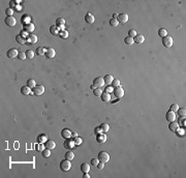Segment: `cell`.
<instances>
[{
  "label": "cell",
  "mask_w": 186,
  "mask_h": 178,
  "mask_svg": "<svg viewBox=\"0 0 186 178\" xmlns=\"http://www.w3.org/2000/svg\"><path fill=\"white\" fill-rule=\"evenodd\" d=\"M71 168V164H70V160L69 159H63L60 162V169L61 171H63V172H67V171H69Z\"/></svg>",
  "instance_id": "obj_1"
},
{
  "label": "cell",
  "mask_w": 186,
  "mask_h": 178,
  "mask_svg": "<svg viewBox=\"0 0 186 178\" xmlns=\"http://www.w3.org/2000/svg\"><path fill=\"white\" fill-rule=\"evenodd\" d=\"M98 159L99 162H102V163H108L110 162V155L109 153H106L105 151H101L98 153Z\"/></svg>",
  "instance_id": "obj_2"
},
{
  "label": "cell",
  "mask_w": 186,
  "mask_h": 178,
  "mask_svg": "<svg viewBox=\"0 0 186 178\" xmlns=\"http://www.w3.org/2000/svg\"><path fill=\"white\" fill-rule=\"evenodd\" d=\"M162 45L165 48H171L173 46V37L170 35H167L162 38Z\"/></svg>",
  "instance_id": "obj_3"
},
{
  "label": "cell",
  "mask_w": 186,
  "mask_h": 178,
  "mask_svg": "<svg viewBox=\"0 0 186 178\" xmlns=\"http://www.w3.org/2000/svg\"><path fill=\"white\" fill-rule=\"evenodd\" d=\"M113 92H114V94H115V96L117 97V99H121V97H123V95H124V89L121 86H118V87H116V88H114Z\"/></svg>",
  "instance_id": "obj_4"
},
{
  "label": "cell",
  "mask_w": 186,
  "mask_h": 178,
  "mask_svg": "<svg viewBox=\"0 0 186 178\" xmlns=\"http://www.w3.org/2000/svg\"><path fill=\"white\" fill-rule=\"evenodd\" d=\"M44 92V87L43 85H36L35 87L33 88V94L34 95H37V96H39L41 95Z\"/></svg>",
  "instance_id": "obj_5"
},
{
  "label": "cell",
  "mask_w": 186,
  "mask_h": 178,
  "mask_svg": "<svg viewBox=\"0 0 186 178\" xmlns=\"http://www.w3.org/2000/svg\"><path fill=\"white\" fill-rule=\"evenodd\" d=\"M105 84V80H103V78H101V77H97V78H95L94 81H93V85H94L95 87H99V88L103 87Z\"/></svg>",
  "instance_id": "obj_6"
},
{
  "label": "cell",
  "mask_w": 186,
  "mask_h": 178,
  "mask_svg": "<svg viewBox=\"0 0 186 178\" xmlns=\"http://www.w3.org/2000/svg\"><path fill=\"white\" fill-rule=\"evenodd\" d=\"M74 146H75L74 141L72 140L71 138L66 139V140H65V142H64V148H66V149H72V148H74Z\"/></svg>",
  "instance_id": "obj_7"
},
{
  "label": "cell",
  "mask_w": 186,
  "mask_h": 178,
  "mask_svg": "<svg viewBox=\"0 0 186 178\" xmlns=\"http://www.w3.org/2000/svg\"><path fill=\"white\" fill-rule=\"evenodd\" d=\"M4 22H5V24L7 26H9V27H13L17 24V20L13 18V17H6L5 18V20H4Z\"/></svg>",
  "instance_id": "obj_8"
},
{
  "label": "cell",
  "mask_w": 186,
  "mask_h": 178,
  "mask_svg": "<svg viewBox=\"0 0 186 178\" xmlns=\"http://www.w3.org/2000/svg\"><path fill=\"white\" fill-rule=\"evenodd\" d=\"M117 20H118L119 23L125 24V23H127V21H128V15H127V13H120Z\"/></svg>",
  "instance_id": "obj_9"
},
{
  "label": "cell",
  "mask_w": 186,
  "mask_h": 178,
  "mask_svg": "<svg viewBox=\"0 0 186 178\" xmlns=\"http://www.w3.org/2000/svg\"><path fill=\"white\" fill-rule=\"evenodd\" d=\"M165 118L168 122H173V121H176V113L173 112V111H168L165 115Z\"/></svg>",
  "instance_id": "obj_10"
},
{
  "label": "cell",
  "mask_w": 186,
  "mask_h": 178,
  "mask_svg": "<svg viewBox=\"0 0 186 178\" xmlns=\"http://www.w3.org/2000/svg\"><path fill=\"white\" fill-rule=\"evenodd\" d=\"M6 55H7L8 58H16L19 56V52L17 49H10V50L7 51V54Z\"/></svg>",
  "instance_id": "obj_11"
},
{
  "label": "cell",
  "mask_w": 186,
  "mask_h": 178,
  "mask_svg": "<svg viewBox=\"0 0 186 178\" xmlns=\"http://www.w3.org/2000/svg\"><path fill=\"white\" fill-rule=\"evenodd\" d=\"M61 137L64 138L65 140H66V139L71 138V131L68 130V128H64V130H62L61 131Z\"/></svg>",
  "instance_id": "obj_12"
},
{
  "label": "cell",
  "mask_w": 186,
  "mask_h": 178,
  "mask_svg": "<svg viewBox=\"0 0 186 178\" xmlns=\"http://www.w3.org/2000/svg\"><path fill=\"white\" fill-rule=\"evenodd\" d=\"M55 55H56V52H55V50L53 48H49V49H47V51H46V55L44 56L48 57V58H54L55 57Z\"/></svg>",
  "instance_id": "obj_13"
},
{
  "label": "cell",
  "mask_w": 186,
  "mask_h": 178,
  "mask_svg": "<svg viewBox=\"0 0 186 178\" xmlns=\"http://www.w3.org/2000/svg\"><path fill=\"white\" fill-rule=\"evenodd\" d=\"M168 128H170V131L171 132H177L179 131V124L177 123V122H171L170 124H168Z\"/></svg>",
  "instance_id": "obj_14"
},
{
  "label": "cell",
  "mask_w": 186,
  "mask_h": 178,
  "mask_svg": "<svg viewBox=\"0 0 186 178\" xmlns=\"http://www.w3.org/2000/svg\"><path fill=\"white\" fill-rule=\"evenodd\" d=\"M34 29H35V26H34L33 23H30V24H26V25H24V30L27 31L28 33H32Z\"/></svg>",
  "instance_id": "obj_15"
},
{
  "label": "cell",
  "mask_w": 186,
  "mask_h": 178,
  "mask_svg": "<svg viewBox=\"0 0 186 178\" xmlns=\"http://www.w3.org/2000/svg\"><path fill=\"white\" fill-rule=\"evenodd\" d=\"M44 147L48 148V149L53 150L55 147H56V143H55L53 140H48L46 143H44Z\"/></svg>",
  "instance_id": "obj_16"
},
{
  "label": "cell",
  "mask_w": 186,
  "mask_h": 178,
  "mask_svg": "<svg viewBox=\"0 0 186 178\" xmlns=\"http://www.w3.org/2000/svg\"><path fill=\"white\" fill-rule=\"evenodd\" d=\"M60 31H61L60 28H59V27H57L56 25H53V26L50 27V32L53 34V35H59Z\"/></svg>",
  "instance_id": "obj_17"
},
{
  "label": "cell",
  "mask_w": 186,
  "mask_h": 178,
  "mask_svg": "<svg viewBox=\"0 0 186 178\" xmlns=\"http://www.w3.org/2000/svg\"><path fill=\"white\" fill-rule=\"evenodd\" d=\"M85 21H86V22H87L88 24H93V23H94V21H95L94 16H93L92 13H88L87 15L85 16Z\"/></svg>",
  "instance_id": "obj_18"
},
{
  "label": "cell",
  "mask_w": 186,
  "mask_h": 178,
  "mask_svg": "<svg viewBox=\"0 0 186 178\" xmlns=\"http://www.w3.org/2000/svg\"><path fill=\"white\" fill-rule=\"evenodd\" d=\"M101 99H102V102H105V103H108L111 100V94H110L109 92H102L101 93Z\"/></svg>",
  "instance_id": "obj_19"
},
{
  "label": "cell",
  "mask_w": 186,
  "mask_h": 178,
  "mask_svg": "<svg viewBox=\"0 0 186 178\" xmlns=\"http://www.w3.org/2000/svg\"><path fill=\"white\" fill-rule=\"evenodd\" d=\"M96 141L98 143H100V144H103L105 141H106V136L105 134H99L96 136Z\"/></svg>",
  "instance_id": "obj_20"
},
{
  "label": "cell",
  "mask_w": 186,
  "mask_h": 178,
  "mask_svg": "<svg viewBox=\"0 0 186 178\" xmlns=\"http://www.w3.org/2000/svg\"><path fill=\"white\" fill-rule=\"evenodd\" d=\"M133 40H134V43H136V44H143L145 41V37L143 34H136V36Z\"/></svg>",
  "instance_id": "obj_21"
},
{
  "label": "cell",
  "mask_w": 186,
  "mask_h": 178,
  "mask_svg": "<svg viewBox=\"0 0 186 178\" xmlns=\"http://www.w3.org/2000/svg\"><path fill=\"white\" fill-rule=\"evenodd\" d=\"M36 41H37V36L33 33H31L28 36V38H27V43H29V44H35Z\"/></svg>",
  "instance_id": "obj_22"
},
{
  "label": "cell",
  "mask_w": 186,
  "mask_h": 178,
  "mask_svg": "<svg viewBox=\"0 0 186 178\" xmlns=\"http://www.w3.org/2000/svg\"><path fill=\"white\" fill-rule=\"evenodd\" d=\"M21 92H22V94H24V95H29V94L31 93V88L29 86H23L22 88H21Z\"/></svg>",
  "instance_id": "obj_23"
},
{
  "label": "cell",
  "mask_w": 186,
  "mask_h": 178,
  "mask_svg": "<svg viewBox=\"0 0 186 178\" xmlns=\"http://www.w3.org/2000/svg\"><path fill=\"white\" fill-rule=\"evenodd\" d=\"M81 171L83 173H88L90 171V165L87 163H84L81 165Z\"/></svg>",
  "instance_id": "obj_24"
},
{
  "label": "cell",
  "mask_w": 186,
  "mask_h": 178,
  "mask_svg": "<svg viewBox=\"0 0 186 178\" xmlns=\"http://www.w3.org/2000/svg\"><path fill=\"white\" fill-rule=\"evenodd\" d=\"M46 51H47V49H46V48H43V47H38V48L36 49L35 53L38 55V56H43V55H46Z\"/></svg>",
  "instance_id": "obj_25"
},
{
  "label": "cell",
  "mask_w": 186,
  "mask_h": 178,
  "mask_svg": "<svg viewBox=\"0 0 186 178\" xmlns=\"http://www.w3.org/2000/svg\"><path fill=\"white\" fill-rule=\"evenodd\" d=\"M103 80H105V84L110 85V84H112V82L114 81V78H113V76H112V75H106V76H105Z\"/></svg>",
  "instance_id": "obj_26"
},
{
  "label": "cell",
  "mask_w": 186,
  "mask_h": 178,
  "mask_svg": "<svg viewBox=\"0 0 186 178\" xmlns=\"http://www.w3.org/2000/svg\"><path fill=\"white\" fill-rule=\"evenodd\" d=\"M56 26L59 27V28H60V27L65 26V20L63 18H58L56 20Z\"/></svg>",
  "instance_id": "obj_27"
},
{
  "label": "cell",
  "mask_w": 186,
  "mask_h": 178,
  "mask_svg": "<svg viewBox=\"0 0 186 178\" xmlns=\"http://www.w3.org/2000/svg\"><path fill=\"white\" fill-rule=\"evenodd\" d=\"M27 38H25V37H23L22 35H21V34H18V35L16 36V40L18 41V43H20V44H25L26 43V40Z\"/></svg>",
  "instance_id": "obj_28"
},
{
  "label": "cell",
  "mask_w": 186,
  "mask_h": 178,
  "mask_svg": "<svg viewBox=\"0 0 186 178\" xmlns=\"http://www.w3.org/2000/svg\"><path fill=\"white\" fill-rule=\"evenodd\" d=\"M58 36H60V38H62V40H65V38L68 37V31H66L65 29L64 30H61Z\"/></svg>",
  "instance_id": "obj_29"
},
{
  "label": "cell",
  "mask_w": 186,
  "mask_h": 178,
  "mask_svg": "<svg viewBox=\"0 0 186 178\" xmlns=\"http://www.w3.org/2000/svg\"><path fill=\"white\" fill-rule=\"evenodd\" d=\"M99 127L101 128L103 132H109V131H110V125L106 123V122H105V123H101Z\"/></svg>",
  "instance_id": "obj_30"
},
{
  "label": "cell",
  "mask_w": 186,
  "mask_h": 178,
  "mask_svg": "<svg viewBox=\"0 0 186 178\" xmlns=\"http://www.w3.org/2000/svg\"><path fill=\"white\" fill-rule=\"evenodd\" d=\"M158 35L163 38V37H165V36L167 35V31L165 30L164 28H160L159 30H158Z\"/></svg>",
  "instance_id": "obj_31"
},
{
  "label": "cell",
  "mask_w": 186,
  "mask_h": 178,
  "mask_svg": "<svg viewBox=\"0 0 186 178\" xmlns=\"http://www.w3.org/2000/svg\"><path fill=\"white\" fill-rule=\"evenodd\" d=\"M65 158L66 159H69V160H71V159H74V152L72 151H67L66 153H65Z\"/></svg>",
  "instance_id": "obj_32"
},
{
  "label": "cell",
  "mask_w": 186,
  "mask_h": 178,
  "mask_svg": "<svg viewBox=\"0 0 186 178\" xmlns=\"http://www.w3.org/2000/svg\"><path fill=\"white\" fill-rule=\"evenodd\" d=\"M124 43H125L126 45H128V46H131V45L134 43V40L130 36H127V37H125V40H124Z\"/></svg>",
  "instance_id": "obj_33"
},
{
  "label": "cell",
  "mask_w": 186,
  "mask_h": 178,
  "mask_svg": "<svg viewBox=\"0 0 186 178\" xmlns=\"http://www.w3.org/2000/svg\"><path fill=\"white\" fill-rule=\"evenodd\" d=\"M177 112H178V114L180 115L181 117H185V115H186V109H185V107H183V108H179Z\"/></svg>",
  "instance_id": "obj_34"
},
{
  "label": "cell",
  "mask_w": 186,
  "mask_h": 178,
  "mask_svg": "<svg viewBox=\"0 0 186 178\" xmlns=\"http://www.w3.org/2000/svg\"><path fill=\"white\" fill-rule=\"evenodd\" d=\"M93 93H94L95 96H100L101 93H102V89L99 88V87H96V88L93 90Z\"/></svg>",
  "instance_id": "obj_35"
},
{
  "label": "cell",
  "mask_w": 186,
  "mask_h": 178,
  "mask_svg": "<svg viewBox=\"0 0 186 178\" xmlns=\"http://www.w3.org/2000/svg\"><path fill=\"white\" fill-rule=\"evenodd\" d=\"M41 153H43V158H49V156L51 155V149L46 148V149H43V151H41Z\"/></svg>",
  "instance_id": "obj_36"
},
{
  "label": "cell",
  "mask_w": 186,
  "mask_h": 178,
  "mask_svg": "<svg viewBox=\"0 0 186 178\" xmlns=\"http://www.w3.org/2000/svg\"><path fill=\"white\" fill-rule=\"evenodd\" d=\"M27 86H29V87H30V88H31V89H33V88H34V87H35V86H36V84H35V81H34V80H33V79H30V80H29V81H28V82H27Z\"/></svg>",
  "instance_id": "obj_37"
},
{
  "label": "cell",
  "mask_w": 186,
  "mask_h": 178,
  "mask_svg": "<svg viewBox=\"0 0 186 178\" xmlns=\"http://www.w3.org/2000/svg\"><path fill=\"white\" fill-rule=\"evenodd\" d=\"M38 141H39V143H46L48 141L47 135H40L38 137Z\"/></svg>",
  "instance_id": "obj_38"
},
{
  "label": "cell",
  "mask_w": 186,
  "mask_h": 178,
  "mask_svg": "<svg viewBox=\"0 0 186 178\" xmlns=\"http://www.w3.org/2000/svg\"><path fill=\"white\" fill-rule=\"evenodd\" d=\"M118 24H119V22H118V20L117 19H111L110 20V25H111L112 27H117L118 26Z\"/></svg>",
  "instance_id": "obj_39"
},
{
  "label": "cell",
  "mask_w": 186,
  "mask_h": 178,
  "mask_svg": "<svg viewBox=\"0 0 186 178\" xmlns=\"http://www.w3.org/2000/svg\"><path fill=\"white\" fill-rule=\"evenodd\" d=\"M74 144L77 145V146H79V145H81L82 143H83V139L80 138V137H75L74 139Z\"/></svg>",
  "instance_id": "obj_40"
},
{
  "label": "cell",
  "mask_w": 186,
  "mask_h": 178,
  "mask_svg": "<svg viewBox=\"0 0 186 178\" xmlns=\"http://www.w3.org/2000/svg\"><path fill=\"white\" fill-rule=\"evenodd\" d=\"M26 55H27V58H29V59H32L34 57V52L32 50H28L26 52Z\"/></svg>",
  "instance_id": "obj_41"
},
{
  "label": "cell",
  "mask_w": 186,
  "mask_h": 178,
  "mask_svg": "<svg viewBox=\"0 0 186 178\" xmlns=\"http://www.w3.org/2000/svg\"><path fill=\"white\" fill-rule=\"evenodd\" d=\"M5 15H7V17H12V15H13V10H12V8H10V7L6 8V9H5Z\"/></svg>",
  "instance_id": "obj_42"
},
{
  "label": "cell",
  "mask_w": 186,
  "mask_h": 178,
  "mask_svg": "<svg viewBox=\"0 0 186 178\" xmlns=\"http://www.w3.org/2000/svg\"><path fill=\"white\" fill-rule=\"evenodd\" d=\"M136 31L134 30V29H131V30H129L128 31V36H130V37H132V38H134L136 36Z\"/></svg>",
  "instance_id": "obj_43"
},
{
  "label": "cell",
  "mask_w": 186,
  "mask_h": 178,
  "mask_svg": "<svg viewBox=\"0 0 186 178\" xmlns=\"http://www.w3.org/2000/svg\"><path fill=\"white\" fill-rule=\"evenodd\" d=\"M18 57H19L20 60H25V59L27 58V55H26V53H24V52H20Z\"/></svg>",
  "instance_id": "obj_44"
},
{
  "label": "cell",
  "mask_w": 186,
  "mask_h": 178,
  "mask_svg": "<svg viewBox=\"0 0 186 178\" xmlns=\"http://www.w3.org/2000/svg\"><path fill=\"white\" fill-rule=\"evenodd\" d=\"M178 109H179V106H178V105L177 104H173V105H172V106H171V109H170V111H173V112H177V111H178Z\"/></svg>",
  "instance_id": "obj_45"
},
{
  "label": "cell",
  "mask_w": 186,
  "mask_h": 178,
  "mask_svg": "<svg viewBox=\"0 0 186 178\" xmlns=\"http://www.w3.org/2000/svg\"><path fill=\"white\" fill-rule=\"evenodd\" d=\"M112 86L114 87V88H116V87H118L120 86V81L118 79H116V80H114V81L112 82Z\"/></svg>",
  "instance_id": "obj_46"
},
{
  "label": "cell",
  "mask_w": 186,
  "mask_h": 178,
  "mask_svg": "<svg viewBox=\"0 0 186 178\" xmlns=\"http://www.w3.org/2000/svg\"><path fill=\"white\" fill-rule=\"evenodd\" d=\"M98 163H99L98 158H92V159H91V165H92V166H97V165H98Z\"/></svg>",
  "instance_id": "obj_47"
},
{
  "label": "cell",
  "mask_w": 186,
  "mask_h": 178,
  "mask_svg": "<svg viewBox=\"0 0 186 178\" xmlns=\"http://www.w3.org/2000/svg\"><path fill=\"white\" fill-rule=\"evenodd\" d=\"M114 91V87L113 86H108V87H106V88H105V92H109V93H111V92H113Z\"/></svg>",
  "instance_id": "obj_48"
},
{
  "label": "cell",
  "mask_w": 186,
  "mask_h": 178,
  "mask_svg": "<svg viewBox=\"0 0 186 178\" xmlns=\"http://www.w3.org/2000/svg\"><path fill=\"white\" fill-rule=\"evenodd\" d=\"M96 167H97V168H98L99 170H101V169H103V168H105V163H102V162H99V163H98V165L96 166Z\"/></svg>",
  "instance_id": "obj_49"
},
{
  "label": "cell",
  "mask_w": 186,
  "mask_h": 178,
  "mask_svg": "<svg viewBox=\"0 0 186 178\" xmlns=\"http://www.w3.org/2000/svg\"><path fill=\"white\" fill-rule=\"evenodd\" d=\"M95 134H96V135L102 134V130H101V128L99 127V126H98V127H96V128H95Z\"/></svg>",
  "instance_id": "obj_50"
},
{
  "label": "cell",
  "mask_w": 186,
  "mask_h": 178,
  "mask_svg": "<svg viewBox=\"0 0 186 178\" xmlns=\"http://www.w3.org/2000/svg\"><path fill=\"white\" fill-rule=\"evenodd\" d=\"M23 22H25V21H28V23H30V17L29 16H27V15H25L23 17Z\"/></svg>",
  "instance_id": "obj_51"
},
{
  "label": "cell",
  "mask_w": 186,
  "mask_h": 178,
  "mask_svg": "<svg viewBox=\"0 0 186 178\" xmlns=\"http://www.w3.org/2000/svg\"><path fill=\"white\" fill-rule=\"evenodd\" d=\"M21 35H22L23 37H27V36H29V35H28V32H27V31H25V30H23V31H22Z\"/></svg>",
  "instance_id": "obj_52"
},
{
  "label": "cell",
  "mask_w": 186,
  "mask_h": 178,
  "mask_svg": "<svg viewBox=\"0 0 186 178\" xmlns=\"http://www.w3.org/2000/svg\"><path fill=\"white\" fill-rule=\"evenodd\" d=\"M9 6H10V8H12V7H16V1H10L9 2Z\"/></svg>",
  "instance_id": "obj_53"
},
{
  "label": "cell",
  "mask_w": 186,
  "mask_h": 178,
  "mask_svg": "<svg viewBox=\"0 0 186 178\" xmlns=\"http://www.w3.org/2000/svg\"><path fill=\"white\" fill-rule=\"evenodd\" d=\"M36 150H37V151H43V145H38V146H37V148H36Z\"/></svg>",
  "instance_id": "obj_54"
},
{
  "label": "cell",
  "mask_w": 186,
  "mask_h": 178,
  "mask_svg": "<svg viewBox=\"0 0 186 178\" xmlns=\"http://www.w3.org/2000/svg\"><path fill=\"white\" fill-rule=\"evenodd\" d=\"M15 8H16L17 10H18V12H20V10H22V9H23V7H22V5H19V4H18V5H17V6H16V7H15Z\"/></svg>",
  "instance_id": "obj_55"
},
{
  "label": "cell",
  "mask_w": 186,
  "mask_h": 178,
  "mask_svg": "<svg viewBox=\"0 0 186 178\" xmlns=\"http://www.w3.org/2000/svg\"><path fill=\"white\" fill-rule=\"evenodd\" d=\"M75 137H78V134L75 132H71V138H75Z\"/></svg>",
  "instance_id": "obj_56"
},
{
  "label": "cell",
  "mask_w": 186,
  "mask_h": 178,
  "mask_svg": "<svg viewBox=\"0 0 186 178\" xmlns=\"http://www.w3.org/2000/svg\"><path fill=\"white\" fill-rule=\"evenodd\" d=\"M83 178H90V175H89L88 173H84V175H83Z\"/></svg>",
  "instance_id": "obj_57"
},
{
  "label": "cell",
  "mask_w": 186,
  "mask_h": 178,
  "mask_svg": "<svg viewBox=\"0 0 186 178\" xmlns=\"http://www.w3.org/2000/svg\"><path fill=\"white\" fill-rule=\"evenodd\" d=\"M113 19H118V13H113Z\"/></svg>",
  "instance_id": "obj_58"
},
{
  "label": "cell",
  "mask_w": 186,
  "mask_h": 178,
  "mask_svg": "<svg viewBox=\"0 0 186 178\" xmlns=\"http://www.w3.org/2000/svg\"><path fill=\"white\" fill-rule=\"evenodd\" d=\"M95 88H96V87H95L94 85H91V89H92V90H94Z\"/></svg>",
  "instance_id": "obj_59"
}]
</instances>
